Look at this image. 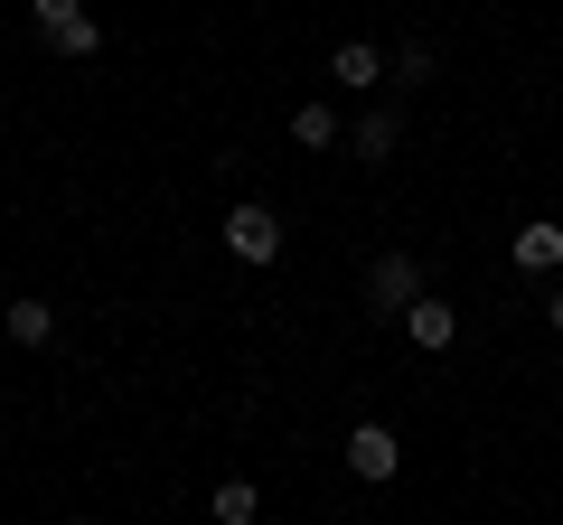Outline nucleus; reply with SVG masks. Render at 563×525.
<instances>
[{
  "label": "nucleus",
  "instance_id": "f257e3e1",
  "mask_svg": "<svg viewBox=\"0 0 563 525\" xmlns=\"http://www.w3.org/2000/svg\"><path fill=\"white\" fill-rule=\"evenodd\" d=\"M225 254H235V262H273V254H282V216L244 198L235 216H225Z\"/></svg>",
  "mask_w": 563,
  "mask_h": 525
},
{
  "label": "nucleus",
  "instance_id": "f03ea898",
  "mask_svg": "<svg viewBox=\"0 0 563 525\" xmlns=\"http://www.w3.org/2000/svg\"><path fill=\"white\" fill-rule=\"evenodd\" d=\"M366 301H376L385 320H395V310H413V301H422V262H413V254H385L376 272H366Z\"/></svg>",
  "mask_w": 563,
  "mask_h": 525
},
{
  "label": "nucleus",
  "instance_id": "7ed1b4c3",
  "mask_svg": "<svg viewBox=\"0 0 563 525\" xmlns=\"http://www.w3.org/2000/svg\"><path fill=\"white\" fill-rule=\"evenodd\" d=\"M395 460H404V450H395V432H385V423H357V432H347V469H357L366 488L395 479Z\"/></svg>",
  "mask_w": 563,
  "mask_h": 525
},
{
  "label": "nucleus",
  "instance_id": "20e7f679",
  "mask_svg": "<svg viewBox=\"0 0 563 525\" xmlns=\"http://www.w3.org/2000/svg\"><path fill=\"white\" fill-rule=\"evenodd\" d=\"M404 338H413V347H451V338H461V310H451V301H432V291H422V301L404 310Z\"/></svg>",
  "mask_w": 563,
  "mask_h": 525
},
{
  "label": "nucleus",
  "instance_id": "39448f33",
  "mask_svg": "<svg viewBox=\"0 0 563 525\" xmlns=\"http://www.w3.org/2000/svg\"><path fill=\"white\" fill-rule=\"evenodd\" d=\"M507 262H517V272H554V262H563V225H517V244H507Z\"/></svg>",
  "mask_w": 563,
  "mask_h": 525
},
{
  "label": "nucleus",
  "instance_id": "423d86ee",
  "mask_svg": "<svg viewBox=\"0 0 563 525\" xmlns=\"http://www.w3.org/2000/svg\"><path fill=\"white\" fill-rule=\"evenodd\" d=\"M0 328H10L20 347H47V328H57V310H47V301H10V310H0Z\"/></svg>",
  "mask_w": 563,
  "mask_h": 525
},
{
  "label": "nucleus",
  "instance_id": "0eeeda50",
  "mask_svg": "<svg viewBox=\"0 0 563 525\" xmlns=\"http://www.w3.org/2000/svg\"><path fill=\"white\" fill-rule=\"evenodd\" d=\"M376 76H385V57H376L366 38H347L339 57H329V85H376Z\"/></svg>",
  "mask_w": 563,
  "mask_h": 525
},
{
  "label": "nucleus",
  "instance_id": "6e6552de",
  "mask_svg": "<svg viewBox=\"0 0 563 525\" xmlns=\"http://www.w3.org/2000/svg\"><path fill=\"white\" fill-rule=\"evenodd\" d=\"M291 142H301V150H329V142H339V113H329V103H301V113H291Z\"/></svg>",
  "mask_w": 563,
  "mask_h": 525
},
{
  "label": "nucleus",
  "instance_id": "1a4fd4ad",
  "mask_svg": "<svg viewBox=\"0 0 563 525\" xmlns=\"http://www.w3.org/2000/svg\"><path fill=\"white\" fill-rule=\"evenodd\" d=\"M217 516H225V525H254V516H263V488H254V479H225V488H217Z\"/></svg>",
  "mask_w": 563,
  "mask_h": 525
},
{
  "label": "nucleus",
  "instance_id": "9d476101",
  "mask_svg": "<svg viewBox=\"0 0 563 525\" xmlns=\"http://www.w3.org/2000/svg\"><path fill=\"white\" fill-rule=\"evenodd\" d=\"M347 142H357V160H395V113H366Z\"/></svg>",
  "mask_w": 563,
  "mask_h": 525
},
{
  "label": "nucleus",
  "instance_id": "9b49d317",
  "mask_svg": "<svg viewBox=\"0 0 563 525\" xmlns=\"http://www.w3.org/2000/svg\"><path fill=\"white\" fill-rule=\"evenodd\" d=\"M47 38H57V57H95V47H103V29H95V20L76 10V20H57Z\"/></svg>",
  "mask_w": 563,
  "mask_h": 525
},
{
  "label": "nucleus",
  "instance_id": "f8f14e48",
  "mask_svg": "<svg viewBox=\"0 0 563 525\" xmlns=\"http://www.w3.org/2000/svg\"><path fill=\"white\" fill-rule=\"evenodd\" d=\"M85 0H38V29H57V20H76Z\"/></svg>",
  "mask_w": 563,
  "mask_h": 525
},
{
  "label": "nucleus",
  "instance_id": "ddd939ff",
  "mask_svg": "<svg viewBox=\"0 0 563 525\" xmlns=\"http://www.w3.org/2000/svg\"><path fill=\"white\" fill-rule=\"evenodd\" d=\"M544 310H554V328H563V291H554V301H544Z\"/></svg>",
  "mask_w": 563,
  "mask_h": 525
}]
</instances>
